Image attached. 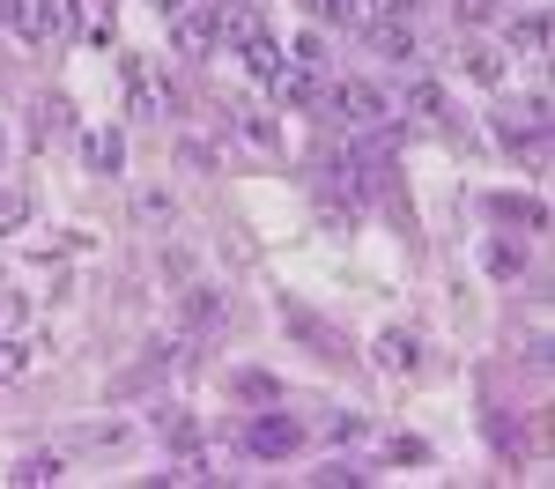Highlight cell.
<instances>
[{
	"mask_svg": "<svg viewBox=\"0 0 555 489\" xmlns=\"http://www.w3.org/2000/svg\"><path fill=\"white\" fill-rule=\"evenodd\" d=\"M245 445H253L259 460H289V452L304 445V423H297V415H274V408H267V415L253 423V438H245Z\"/></svg>",
	"mask_w": 555,
	"mask_h": 489,
	"instance_id": "obj_4",
	"label": "cell"
},
{
	"mask_svg": "<svg viewBox=\"0 0 555 489\" xmlns=\"http://www.w3.org/2000/svg\"><path fill=\"white\" fill-rule=\"evenodd\" d=\"M0 23H8V30H15V38H52V30H60V23H67V8H60V0H0Z\"/></svg>",
	"mask_w": 555,
	"mask_h": 489,
	"instance_id": "obj_3",
	"label": "cell"
},
{
	"mask_svg": "<svg viewBox=\"0 0 555 489\" xmlns=\"http://www.w3.org/2000/svg\"><path fill=\"white\" fill-rule=\"evenodd\" d=\"M512 44L526 52V60H548V8H526L512 23Z\"/></svg>",
	"mask_w": 555,
	"mask_h": 489,
	"instance_id": "obj_9",
	"label": "cell"
},
{
	"mask_svg": "<svg viewBox=\"0 0 555 489\" xmlns=\"http://www.w3.org/2000/svg\"><path fill=\"white\" fill-rule=\"evenodd\" d=\"M363 38L378 60H415V30H408V15H378V23H363Z\"/></svg>",
	"mask_w": 555,
	"mask_h": 489,
	"instance_id": "obj_5",
	"label": "cell"
},
{
	"mask_svg": "<svg viewBox=\"0 0 555 489\" xmlns=\"http://www.w3.org/2000/svg\"><path fill=\"white\" fill-rule=\"evenodd\" d=\"M371 356H378V371H415V363H423V342H415L408 326H385L378 342H371Z\"/></svg>",
	"mask_w": 555,
	"mask_h": 489,
	"instance_id": "obj_7",
	"label": "cell"
},
{
	"mask_svg": "<svg viewBox=\"0 0 555 489\" xmlns=\"http://www.w3.org/2000/svg\"><path fill=\"white\" fill-rule=\"evenodd\" d=\"M156 8H164V15H178V8H185V0H156Z\"/></svg>",
	"mask_w": 555,
	"mask_h": 489,
	"instance_id": "obj_22",
	"label": "cell"
},
{
	"mask_svg": "<svg viewBox=\"0 0 555 489\" xmlns=\"http://www.w3.org/2000/svg\"><path fill=\"white\" fill-rule=\"evenodd\" d=\"M23 222H30V193L23 185H0V237H15Z\"/></svg>",
	"mask_w": 555,
	"mask_h": 489,
	"instance_id": "obj_14",
	"label": "cell"
},
{
	"mask_svg": "<svg viewBox=\"0 0 555 489\" xmlns=\"http://www.w3.org/2000/svg\"><path fill=\"white\" fill-rule=\"evenodd\" d=\"M164 482H208V460H201V452H185V460H178Z\"/></svg>",
	"mask_w": 555,
	"mask_h": 489,
	"instance_id": "obj_17",
	"label": "cell"
},
{
	"mask_svg": "<svg viewBox=\"0 0 555 489\" xmlns=\"http://www.w3.org/2000/svg\"><path fill=\"white\" fill-rule=\"evenodd\" d=\"M253 30H267V23H259V8H245V0H230V8H222V44H245Z\"/></svg>",
	"mask_w": 555,
	"mask_h": 489,
	"instance_id": "obj_13",
	"label": "cell"
},
{
	"mask_svg": "<svg viewBox=\"0 0 555 489\" xmlns=\"http://www.w3.org/2000/svg\"><path fill=\"white\" fill-rule=\"evenodd\" d=\"M8 482H15V489H44V482H60V452H23V460L8 467Z\"/></svg>",
	"mask_w": 555,
	"mask_h": 489,
	"instance_id": "obj_10",
	"label": "cell"
},
{
	"mask_svg": "<svg viewBox=\"0 0 555 489\" xmlns=\"http://www.w3.org/2000/svg\"><path fill=\"white\" fill-rule=\"evenodd\" d=\"M30 363H38V342H23V334H0V386H8V378H23Z\"/></svg>",
	"mask_w": 555,
	"mask_h": 489,
	"instance_id": "obj_12",
	"label": "cell"
},
{
	"mask_svg": "<svg viewBox=\"0 0 555 489\" xmlns=\"http://www.w3.org/2000/svg\"><path fill=\"white\" fill-rule=\"evenodd\" d=\"M481 267H489V274H496V282H512L518 267H526V253H518V245H504V237H496V245H489V253H481Z\"/></svg>",
	"mask_w": 555,
	"mask_h": 489,
	"instance_id": "obj_15",
	"label": "cell"
},
{
	"mask_svg": "<svg viewBox=\"0 0 555 489\" xmlns=\"http://www.w3.org/2000/svg\"><path fill=\"white\" fill-rule=\"evenodd\" d=\"M326 104H334L356 133H385V119H392V104H385L371 82H334V89H326Z\"/></svg>",
	"mask_w": 555,
	"mask_h": 489,
	"instance_id": "obj_2",
	"label": "cell"
},
{
	"mask_svg": "<svg viewBox=\"0 0 555 489\" xmlns=\"http://www.w3.org/2000/svg\"><path fill=\"white\" fill-rule=\"evenodd\" d=\"M171 44L185 52V60L215 52V44H222V8H215V0H185V8L171 15Z\"/></svg>",
	"mask_w": 555,
	"mask_h": 489,
	"instance_id": "obj_1",
	"label": "cell"
},
{
	"mask_svg": "<svg viewBox=\"0 0 555 489\" xmlns=\"http://www.w3.org/2000/svg\"><path fill=\"white\" fill-rule=\"evenodd\" d=\"M245 52V67H253V82H267V89H282V75H289V60H282V44L267 38V30H253V38L237 44Z\"/></svg>",
	"mask_w": 555,
	"mask_h": 489,
	"instance_id": "obj_6",
	"label": "cell"
},
{
	"mask_svg": "<svg viewBox=\"0 0 555 489\" xmlns=\"http://www.w3.org/2000/svg\"><path fill=\"white\" fill-rule=\"evenodd\" d=\"M467 75H474V82H489V89H496V82H504V60H496L489 44H474V52H467Z\"/></svg>",
	"mask_w": 555,
	"mask_h": 489,
	"instance_id": "obj_16",
	"label": "cell"
},
{
	"mask_svg": "<svg viewBox=\"0 0 555 489\" xmlns=\"http://www.w3.org/2000/svg\"><path fill=\"white\" fill-rule=\"evenodd\" d=\"M23 319H30V305H23L15 289H0V326H23Z\"/></svg>",
	"mask_w": 555,
	"mask_h": 489,
	"instance_id": "obj_18",
	"label": "cell"
},
{
	"mask_svg": "<svg viewBox=\"0 0 555 489\" xmlns=\"http://www.w3.org/2000/svg\"><path fill=\"white\" fill-rule=\"evenodd\" d=\"M496 15V0H460V23H489Z\"/></svg>",
	"mask_w": 555,
	"mask_h": 489,
	"instance_id": "obj_20",
	"label": "cell"
},
{
	"mask_svg": "<svg viewBox=\"0 0 555 489\" xmlns=\"http://www.w3.org/2000/svg\"><path fill=\"white\" fill-rule=\"evenodd\" d=\"M82 156H89V171L119 178V164H127V141H119L112 127H96V133H82Z\"/></svg>",
	"mask_w": 555,
	"mask_h": 489,
	"instance_id": "obj_8",
	"label": "cell"
},
{
	"mask_svg": "<svg viewBox=\"0 0 555 489\" xmlns=\"http://www.w3.org/2000/svg\"><path fill=\"white\" fill-rule=\"evenodd\" d=\"M0 149H8V127H0Z\"/></svg>",
	"mask_w": 555,
	"mask_h": 489,
	"instance_id": "obj_23",
	"label": "cell"
},
{
	"mask_svg": "<svg viewBox=\"0 0 555 489\" xmlns=\"http://www.w3.org/2000/svg\"><path fill=\"white\" fill-rule=\"evenodd\" d=\"M67 8V23H82V38H112V0H60Z\"/></svg>",
	"mask_w": 555,
	"mask_h": 489,
	"instance_id": "obj_11",
	"label": "cell"
},
{
	"mask_svg": "<svg viewBox=\"0 0 555 489\" xmlns=\"http://www.w3.org/2000/svg\"><path fill=\"white\" fill-rule=\"evenodd\" d=\"M408 8H415V0H378V15H408Z\"/></svg>",
	"mask_w": 555,
	"mask_h": 489,
	"instance_id": "obj_21",
	"label": "cell"
},
{
	"mask_svg": "<svg viewBox=\"0 0 555 489\" xmlns=\"http://www.w3.org/2000/svg\"><path fill=\"white\" fill-rule=\"evenodd\" d=\"M415 112H429V119H444V89H429V82H423V89H415Z\"/></svg>",
	"mask_w": 555,
	"mask_h": 489,
	"instance_id": "obj_19",
	"label": "cell"
}]
</instances>
